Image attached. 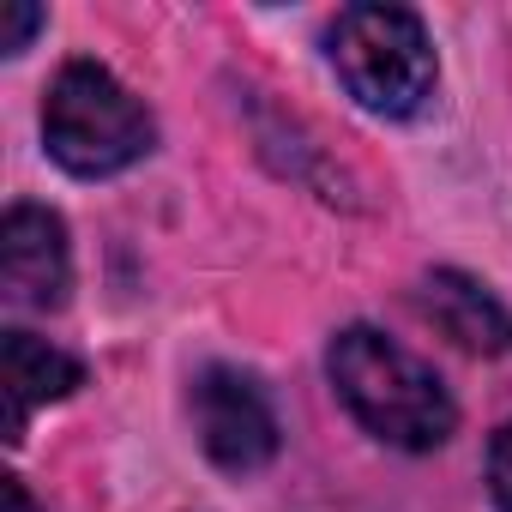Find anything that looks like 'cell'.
Wrapping results in <instances>:
<instances>
[{"label":"cell","mask_w":512,"mask_h":512,"mask_svg":"<svg viewBox=\"0 0 512 512\" xmlns=\"http://www.w3.org/2000/svg\"><path fill=\"white\" fill-rule=\"evenodd\" d=\"M326 374L344 410L398 452H434L458 428V404L440 386V374L374 326H344L326 350Z\"/></svg>","instance_id":"1"},{"label":"cell","mask_w":512,"mask_h":512,"mask_svg":"<svg viewBox=\"0 0 512 512\" xmlns=\"http://www.w3.org/2000/svg\"><path fill=\"white\" fill-rule=\"evenodd\" d=\"M43 145L67 175H121L157 145L151 109L97 61H67L43 97Z\"/></svg>","instance_id":"2"},{"label":"cell","mask_w":512,"mask_h":512,"mask_svg":"<svg viewBox=\"0 0 512 512\" xmlns=\"http://www.w3.org/2000/svg\"><path fill=\"white\" fill-rule=\"evenodd\" d=\"M332 67L344 91L386 121H410L434 97V49L410 7H344L332 25Z\"/></svg>","instance_id":"3"},{"label":"cell","mask_w":512,"mask_h":512,"mask_svg":"<svg viewBox=\"0 0 512 512\" xmlns=\"http://www.w3.org/2000/svg\"><path fill=\"white\" fill-rule=\"evenodd\" d=\"M193 434L205 458L229 476H247L278 458V416L266 386L241 368H205L193 380Z\"/></svg>","instance_id":"4"},{"label":"cell","mask_w":512,"mask_h":512,"mask_svg":"<svg viewBox=\"0 0 512 512\" xmlns=\"http://www.w3.org/2000/svg\"><path fill=\"white\" fill-rule=\"evenodd\" d=\"M0 290L19 314H55L73 290L67 223L49 205H13L0 223Z\"/></svg>","instance_id":"5"},{"label":"cell","mask_w":512,"mask_h":512,"mask_svg":"<svg viewBox=\"0 0 512 512\" xmlns=\"http://www.w3.org/2000/svg\"><path fill=\"white\" fill-rule=\"evenodd\" d=\"M416 314L440 338H452L458 350H470V356H506L512 350V314L470 272H452V266L428 272L416 284Z\"/></svg>","instance_id":"6"},{"label":"cell","mask_w":512,"mask_h":512,"mask_svg":"<svg viewBox=\"0 0 512 512\" xmlns=\"http://www.w3.org/2000/svg\"><path fill=\"white\" fill-rule=\"evenodd\" d=\"M0 386H7V440L19 446L31 428V410L73 398L85 386V368L31 332H7V344H0Z\"/></svg>","instance_id":"7"},{"label":"cell","mask_w":512,"mask_h":512,"mask_svg":"<svg viewBox=\"0 0 512 512\" xmlns=\"http://www.w3.org/2000/svg\"><path fill=\"white\" fill-rule=\"evenodd\" d=\"M43 31V7L31 0H13V7H0V55H25V43Z\"/></svg>","instance_id":"8"},{"label":"cell","mask_w":512,"mask_h":512,"mask_svg":"<svg viewBox=\"0 0 512 512\" xmlns=\"http://www.w3.org/2000/svg\"><path fill=\"white\" fill-rule=\"evenodd\" d=\"M488 494L500 512H512V422L488 440Z\"/></svg>","instance_id":"9"},{"label":"cell","mask_w":512,"mask_h":512,"mask_svg":"<svg viewBox=\"0 0 512 512\" xmlns=\"http://www.w3.org/2000/svg\"><path fill=\"white\" fill-rule=\"evenodd\" d=\"M7 506H13V512H31V500H25V482H19V476H7Z\"/></svg>","instance_id":"10"}]
</instances>
